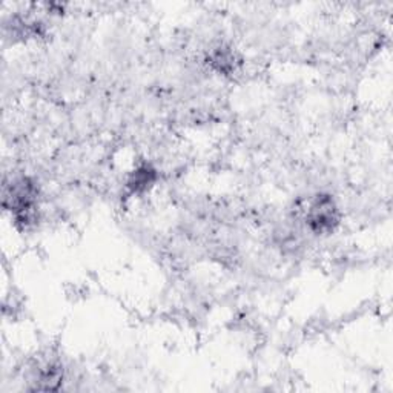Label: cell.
Wrapping results in <instances>:
<instances>
[{
    "instance_id": "cell-1",
    "label": "cell",
    "mask_w": 393,
    "mask_h": 393,
    "mask_svg": "<svg viewBox=\"0 0 393 393\" xmlns=\"http://www.w3.org/2000/svg\"><path fill=\"white\" fill-rule=\"evenodd\" d=\"M306 224L316 236L332 233L340 224V209L330 195H315L306 209Z\"/></svg>"
},
{
    "instance_id": "cell-2",
    "label": "cell",
    "mask_w": 393,
    "mask_h": 393,
    "mask_svg": "<svg viewBox=\"0 0 393 393\" xmlns=\"http://www.w3.org/2000/svg\"><path fill=\"white\" fill-rule=\"evenodd\" d=\"M155 169L149 165H141L138 168L134 169L128 179V188L132 194H141V192L148 191L155 181Z\"/></svg>"
},
{
    "instance_id": "cell-3",
    "label": "cell",
    "mask_w": 393,
    "mask_h": 393,
    "mask_svg": "<svg viewBox=\"0 0 393 393\" xmlns=\"http://www.w3.org/2000/svg\"><path fill=\"white\" fill-rule=\"evenodd\" d=\"M212 63L217 66V70L226 72L228 70H233V54L226 51V49H217L211 57Z\"/></svg>"
}]
</instances>
